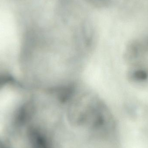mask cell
Returning a JSON list of instances; mask_svg holds the SVG:
<instances>
[{"mask_svg": "<svg viewBox=\"0 0 148 148\" xmlns=\"http://www.w3.org/2000/svg\"><path fill=\"white\" fill-rule=\"evenodd\" d=\"M31 130L36 148H120L116 122L100 110L45 109L34 118Z\"/></svg>", "mask_w": 148, "mask_h": 148, "instance_id": "cell-1", "label": "cell"}, {"mask_svg": "<svg viewBox=\"0 0 148 148\" xmlns=\"http://www.w3.org/2000/svg\"><path fill=\"white\" fill-rule=\"evenodd\" d=\"M147 76V74L142 70H136L132 73V78L136 81H143Z\"/></svg>", "mask_w": 148, "mask_h": 148, "instance_id": "cell-2", "label": "cell"}]
</instances>
